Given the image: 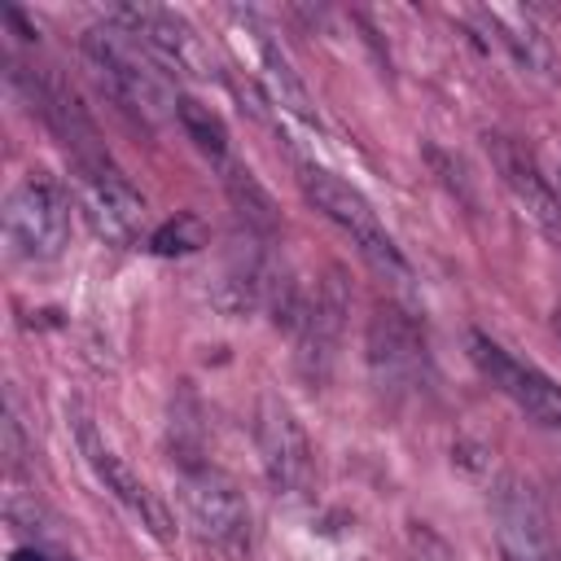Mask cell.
Listing matches in <instances>:
<instances>
[{
    "label": "cell",
    "mask_w": 561,
    "mask_h": 561,
    "mask_svg": "<svg viewBox=\"0 0 561 561\" xmlns=\"http://www.w3.org/2000/svg\"><path fill=\"white\" fill-rule=\"evenodd\" d=\"M83 57H88L92 75L101 79V88H105L118 105L136 110V114L149 118V123L175 114L180 101L171 96V83L162 79L158 61H153L127 31H118L114 22L83 31Z\"/></svg>",
    "instance_id": "1"
},
{
    "label": "cell",
    "mask_w": 561,
    "mask_h": 561,
    "mask_svg": "<svg viewBox=\"0 0 561 561\" xmlns=\"http://www.w3.org/2000/svg\"><path fill=\"white\" fill-rule=\"evenodd\" d=\"M302 193H307V202H311L329 224H337V228L351 237L355 254H359L381 280H390L394 289H408V285H412L408 259L399 254L394 237L381 228V219H377V210L364 202V193H355L346 180H337L333 171H320V167H307V171H302Z\"/></svg>",
    "instance_id": "2"
},
{
    "label": "cell",
    "mask_w": 561,
    "mask_h": 561,
    "mask_svg": "<svg viewBox=\"0 0 561 561\" xmlns=\"http://www.w3.org/2000/svg\"><path fill=\"white\" fill-rule=\"evenodd\" d=\"M175 495H180V508H184V522L188 530L224 552V557H245L250 548V504L245 495L237 491V482L210 465H184L180 469V482H175Z\"/></svg>",
    "instance_id": "3"
},
{
    "label": "cell",
    "mask_w": 561,
    "mask_h": 561,
    "mask_svg": "<svg viewBox=\"0 0 561 561\" xmlns=\"http://www.w3.org/2000/svg\"><path fill=\"white\" fill-rule=\"evenodd\" d=\"M110 22L127 31L162 70H175L184 79H215L210 44L171 9L158 4H118L110 9Z\"/></svg>",
    "instance_id": "4"
},
{
    "label": "cell",
    "mask_w": 561,
    "mask_h": 561,
    "mask_svg": "<svg viewBox=\"0 0 561 561\" xmlns=\"http://www.w3.org/2000/svg\"><path fill=\"white\" fill-rule=\"evenodd\" d=\"M4 237L18 259H57L70 237L66 193L44 175L18 180L4 197Z\"/></svg>",
    "instance_id": "5"
},
{
    "label": "cell",
    "mask_w": 561,
    "mask_h": 561,
    "mask_svg": "<svg viewBox=\"0 0 561 561\" xmlns=\"http://www.w3.org/2000/svg\"><path fill=\"white\" fill-rule=\"evenodd\" d=\"M469 355L478 364V373L517 408L526 412V421L543 425V430H561V386L552 377H543L539 368L513 359L500 342H491L486 333H469Z\"/></svg>",
    "instance_id": "6"
},
{
    "label": "cell",
    "mask_w": 561,
    "mask_h": 561,
    "mask_svg": "<svg viewBox=\"0 0 561 561\" xmlns=\"http://www.w3.org/2000/svg\"><path fill=\"white\" fill-rule=\"evenodd\" d=\"M75 430H79V451H83L88 469L96 473V482H101V486H105V491H110V495H114V500H118V504H123V508H127V513H131L158 543H171V539H175V522H171V513L158 504V495L140 482V473H136V469H131V465H127V460L96 434L92 421L79 416Z\"/></svg>",
    "instance_id": "7"
},
{
    "label": "cell",
    "mask_w": 561,
    "mask_h": 561,
    "mask_svg": "<svg viewBox=\"0 0 561 561\" xmlns=\"http://www.w3.org/2000/svg\"><path fill=\"white\" fill-rule=\"evenodd\" d=\"M491 517H495V543L504 561H561L552 522L530 482L504 478L491 500Z\"/></svg>",
    "instance_id": "8"
},
{
    "label": "cell",
    "mask_w": 561,
    "mask_h": 561,
    "mask_svg": "<svg viewBox=\"0 0 561 561\" xmlns=\"http://www.w3.org/2000/svg\"><path fill=\"white\" fill-rule=\"evenodd\" d=\"M346 311H351L346 280L337 267H329V276L316 285V294L307 298V311L294 329L298 333V373L316 386L329 381V368H333V355H337V342L346 329Z\"/></svg>",
    "instance_id": "9"
},
{
    "label": "cell",
    "mask_w": 561,
    "mask_h": 561,
    "mask_svg": "<svg viewBox=\"0 0 561 561\" xmlns=\"http://www.w3.org/2000/svg\"><path fill=\"white\" fill-rule=\"evenodd\" d=\"M254 443H259V456H263V469L272 478L276 491H302L307 478H311V443H307V430L298 425V416L276 399V394H263L259 399V412H254Z\"/></svg>",
    "instance_id": "10"
},
{
    "label": "cell",
    "mask_w": 561,
    "mask_h": 561,
    "mask_svg": "<svg viewBox=\"0 0 561 561\" xmlns=\"http://www.w3.org/2000/svg\"><path fill=\"white\" fill-rule=\"evenodd\" d=\"M79 210L83 219L92 224L96 237H105L110 245H131L140 241L145 232V197L114 171V167H101V171H83L79 180Z\"/></svg>",
    "instance_id": "11"
},
{
    "label": "cell",
    "mask_w": 561,
    "mask_h": 561,
    "mask_svg": "<svg viewBox=\"0 0 561 561\" xmlns=\"http://www.w3.org/2000/svg\"><path fill=\"white\" fill-rule=\"evenodd\" d=\"M368 368L381 394H403L425 368V346L416 324L399 307H381L368 320Z\"/></svg>",
    "instance_id": "12"
},
{
    "label": "cell",
    "mask_w": 561,
    "mask_h": 561,
    "mask_svg": "<svg viewBox=\"0 0 561 561\" xmlns=\"http://www.w3.org/2000/svg\"><path fill=\"white\" fill-rule=\"evenodd\" d=\"M486 153H491V162H495L504 188L513 193V202H517L552 241H561V193L548 184V175H539L535 158H530L517 140H508V136H486Z\"/></svg>",
    "instance_id": "13"
},
{
    "label": "cell",
    "mask_w": 561,
    "mask_h": 561,
    "mask_svg": "<svg viewBox=\"0 0 561 561\" xmlns=\"http://www.w3.org/2000/svg\"><path fill=\"white\" fill-rule=\"evenodd\" d=\"M31 101H35V110L44 114V123L57 131V140L79 158V171H101V167H110V162H105V149H101V140H96V127H92L88 110L79 105V96L70 92L66 79H57V75H31Z\"/></svg>",
    "instance_id": "14"
},
{
    "label": "cell",
    "mask_w": 561,
    "mask_h": 561,
    "mask_svg": "<svg viewBox=\"0 0 561 561\" xmlns=\"http://www.w3.org/2000/svg\"><path fill=\"white\" fill-rule=\"evenodd\" d=\"M232 31H237V35H245V57H250L254 79H259V88L267 92V101H272L276 110H285V114L302 118V123H316L311 96H307L302 79L294 75V66H289L285 48H280V44H276V39H272L254 18H232Z\"/></svg>",
    "instance_id": "15"
},
{
    "label": "cell",
    "mask_w": 561,
    "mask_h": 561,
    "mask_svg": "<svg viewBox=\"0 0 561 561\" xmlns=\"http://www.w3.org/2000/svg\"><path fill=\"white\" fill-rule=\"evenodd\" d=\"M486 26L500 35V44L526 66V70H548L552 66V48L543 39V31L535 26V18L526 9H508V4H491L482 9Z\"/></svg>",
    "instance_id": "16"
},
{
    "label": "cell",
    "mask_w": 561,
    "mask_h": 561,
    "mask_svg": "<svg viewBox=\"0 0 561 561\" xmlns=\"http://www.w3.org/2000/svg\"><path fill=\"white\" fill-rule=\"evenodd\" d=\"M175 118H180L184 136H188L206 158H224V153H228V127H224V118H219L210 105H202V101H193V96H180Z\"/></svg>",
    "instance_id": "17"
},
{
    "label": "cell",
    "mask_w": 561,
    "mask_h": 561,
    "mask_svg": "<svg viewBox=\"0 0 561 561\" xmlns=\"http://www.w3.org/2000/svg\"><path fill=\"white\" fill-rule=\"evenodd\" d=\"M228 197H232V206L245 215V224H254V228H272V224H276V206H272V197L259 188V180H254L250 171H241V167L228 171Z\"/></svg>",
    "instance_id": "18"
},
{
    "label": "cell",
    "mask_w": 561,
    "mask_h": 561,
    "mask_svg": "<svg viewBox=\"0 0 561 561\" xmlns=\"http://www.w3.org/2000/svg\"><path fill=\"white\" fill-rule=\"evenodd\" d=\"M206 245V224L197 219V215H175V219H167L162 228H153L149 232V250L153 254H193V250H202Z\"/></svg>",
    "instance_id": "19"
},
{
    "label": "cell",
    "mask_w": 561,
    "mask_h": 561,
    "mask_svg": "<svg viewBox=\"0 0 561 561\" xmlns=\"http://www.w3.org/2000/svg\"><path fill=\"white\" fill-rule=\"evenodd\" d=\"M9 561H53V557H48L39 543H31V548H13V552H9Z\"/></svg>",
    "instance_id": "20"
}]
</instances>
